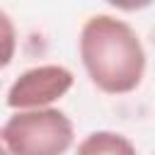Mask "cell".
I'll return each instance as SVG.
<instances>
[{
	"label": "cell",
	"instance_id": "obj_1",
	"mask_svg": "<svg viewBox=\"0 0 155 155\" xmlns=\"http://www.w3.org/2000/svg\"><path fill=\"white\" fill-rule=\"evenodd\" d=\"M80 61L104 94H128L145 75V48L131 24L111 15H92L80 29Z\"/></svg>",
	"mask_w": 155,
	"mask_h": 155
},
{
	"label": "cell",
	"instance_id": "obj_2",
	"mask_svg": "<svg viewBox=\"0 0 155 155\" xmlns=\"http://www.w3.org/2000/svg\"><path fill=\"white\" fill-rule=\"evenodd\" d=\"M73 121L53 107L15 109L2 126L7 153L15 155H58L73 145Z\"/></svg>",
	"mask_w": 155,
	"mask_h": 155
},
{
	"label": "cell",
	"instance_id": "obj_3",
	"mask_svg": "<svg viewBox=\"0 0 155 155\" xmlns=\"http://www.w3.org/2000/svg\"><path fill=\"white\" fill-rule=\"evenodd\" d=\"M75 82L70 68L58 63H44L24 70L7 90V107L15 109H39L51 107L53 102L63 99Z\"/></svg>",
	"mask_w": 155,
	"mask_h": 155
},
{
	"label": "cell",
	"instance_id": "obj_4",
	"mask_svg": "<svg viewBox=\"0 0 155 155\" xmlns=\"http://www.w3.org/2000/svg\"><path fill=\"white\" fill-rule=\"evenodd\" d=\"M78 153H85V155H133L136 145L121 133L94 131L78 145Z\"/></svg>",
	"mask_w": 155,
	"mask_h": 155
},
{
	"label": "cell",
	"instance_id": "obj_5",
	"mask_svg": "<svg viewBox=\"0 0 155 155\" xmlns=\"http://www.w3.org/2000/svg\"><path fill=\"white\" fill-rule=\"evenodd\" d=\"M17 51V29L5 10H0V70L7 68Z\"/></svg>",
	"mask_w": 155,
	"mask_h": 155
},
{
	"label": "cell",
	"instance_id": "obj_6",
	"mask_svg": "<svg viewBox=\"0 0 155 155\" xmlns=\"http://www.w3.org/2000/svg\"><path fill=\"white\" fill-rule=\"evenodd\" d=\"M104 2H109L111 7H116V10H124V12H138V10H145V7H150L155 0H104Z\"/></svg>",
	"mask_w": 155,
	"mask_h": 155
},
{
	"label": "cell",
	"instance_id": "obj_7",
	"mask_svg": "<svg viewBox=\"0 0 155 155\" xmlns=\"http://www.w3.org/2000/svg\"><path fill=\"white\" fill-rule=\"evenodd\" d=\"M0 150H7L5 148V138H2V128H0Z\"/></svg>",
	"mask_w": 155,
	"mask_h": 155
}]
</instances>
